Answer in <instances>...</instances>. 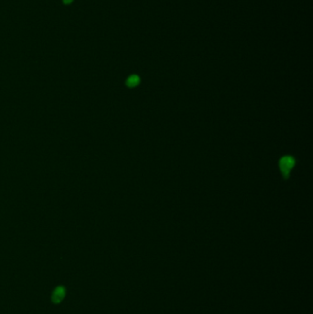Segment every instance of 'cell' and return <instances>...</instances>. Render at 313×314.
Segmentation results:
<instances>
[{
    "instance_id": "obj_4",
    "label": "cell",
    "mask_w": 313,
    "mask_h": 314,
    "mask_svg": "<svg viewBox=\"0 0 313 314\" xmlns=\"http://www.w3.org/2000/svg\"><path fill=\"white\" fill-rule=\"evenodd\" d=\"M63 2H64V4H65V5H69V4H71V3L73 2V0H63Z\"/></svg>"
},
{
    "instance_id": "obj_2",
    "label": "cell",
    "mask_w": 313,
    "mask_h": 314,
    "mask_svg": "<svg viewBox=\"0 0 313 314\" xmlns=\"http://www.w3.org/2000/svg\"><path fill=\"white\" fill-rule=\"evenodd\" d=\"M65 296V287L63 286H59L53 290L51 295V300L53 303H60L64 299Z\"/></svg>"
},
{
    "instance_id": "obj_3",
    "label": "cell",
    "mask_w": 313,
    "mask_h": 314,
    "mask_svg": "<svg viewBox=\"0 0 313 314\" xmlns=\"http://www.w3.org/2000/svg\"><path fill=\"white\" fill-rule=\"evenodd\" d=\"M141 82V78L139 75H130L127 80H126V85L130 88H133L137 85H139V84Z\"/></svg>"
},
{
    "instance_id": "obj_1",
    "label": "cell",
    "mask_w": 313,
    "mask_h": 314,
    "mask_svg": "<svg viewBox=\"0 0 313 314\" xmlns=\"http://www.w3.org/2000/svg\"><path fill=\"white\" fill-rule=\"evenodd\" d=\"M295 165H296V160L292 155H284L279 159L278 161L279 170H280L282 177L285 180H287L289 178L290 172L294 168Z\"/></svg>"
}]
</instances>
